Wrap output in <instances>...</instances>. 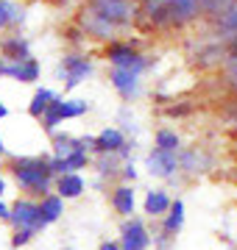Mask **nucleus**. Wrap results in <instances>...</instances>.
Returning <instances> with one entry per match:
<instances>
[{
	"label": "nucleus",
	"instance_id": "nucleus-1",
	"mask_svg": "<svg viewBox=\"0 0 237 250\" xmlns=\"http://www.w3.org/2000/svg\"><path fill=\"white\" fill-rule=\"evenodd\" d=\"M128 17H131V9H128L126 0H95L90 17L84 20V28L98 39H109L112 28L126 22Z\"/></svg>",
	"mask_w": 237,
	"mask_h": 250
},
{
	"label": "nucleus",
	"instance_id": "nucleus-2",
	"mask_svg": "<svg viewBox=\"0 0 237 250\" xmlns=\"http://www.w3.org/2000/svg\"><path fill=\"white\" fill-rule=\"evenodd\" d=\"M11 172H14L20 187L25 189V192H34V195L47 192L50 184H53V172H50L47 159H17Z\"/></svg>",
	"mask_w": 237,
	"mask_h": 250
},
{
	"label": "nucleus",
	"instance_id": "nucleus-3",
	"mask_svg": "<svg viewBox=\"0 0 237 250\" xmlns=\"http://www.w3.org/2000/svg\"><path fill=\"white\" fill-rule=\"evenodd\" d=\"M201 9V0H156L151 6V20L162 25H182Z\"/></svg>",
	"mask_w": 237,
	"mask_h": 250
},
{
	"label": "nucleus",
	"instance_id": "nucleus-4",
	"mask_svg": "<svg viewBox=\"0 0 237 250\" xmlns=\"http://www.w3.org/2000/svg\"><path fill=\"white\" fill-rule=\"evenodd\" d=\"M87 111H90V103H87V100H64V98L56 95L53 103H50L47 111L42 114V125H45V131H53L62 120H75V117L87 114Z\"/></svg>",
	"mask_w": 237,
	"mask_h": 250
},
{
	"label": "nucleus",
	"instance_id": "nucleus-5",
	"mask_svg": "<svg viewBox=\"0 0 237 250\" xmlns=\"http://www.w3.org/2000/svg\"><path fill=\"white\" fill-rule=\"evenodd\" d=\"M106 59H109L112 67L128 70V72H134V75H142L148 70V59L142 53H137L128 42H112L106 47Z\"/></svg>",
	"mask_w": 237,
	"mask_h": 250
},
{
	"label": "nucleus",
	"instance_id": "nucleus-6",
	"mask_svg": "<svg viewBox=\"0 0 237 250\" xmlns=\"http://www.w3.org/2000/svg\"><path fill=\"white\" fill-rule=\"evenodd\" d=\"M9 220L17 228H28V231H42L45 228V220L39 214V203H31V200H17V203L9 208Z\"/></svg>",
	"mask_w": 237,
	"mask_h": 250
},
{
	"label": "nucleus",
	"instance_id": "nucleus-7",
	"mask_svg": "<svg viewBox=\"0 0 237 250\" xmlns=\"http://www.w3.org/2000/svg\"><path fill=\"white\" fill-rule=\"evenodd\" d=\"M0 75H9V78L20 81V83H34L39 81V62L37 59H17V62H9L3 59L0 62Z\"/></svg>",
	"mask_w": 237,
	"mask_h": 250
},
{
	"label": "nucleus",
	"instance_id": "nucleus-8",
	"mask_svg": "<svg viewBox=\"0 0 237 250\" xmlns=\"http://www.w3.org/2000/svg\"><path fill=\"white\" fill-rule=\"evenodd\" d=\"M92 72V62L87 56H64L62 59V75H64V89H75L87 75Z\"/></svg>",
	"mask_w": 237,
	"mask_h": 250
},
{
	"label": "nucleus",
	"instance_id": "nucleus-9",
	"mask_svg": "<svg viewBox=\"0 0 237 250\" xmlns=\"http://www.w3.org/2000/svg\"><path fill=\"white\" fill-rule=\"evenodd\" d=\"M151 245V233L142 225V220L131 217L126 225H123V239H120V250H148Z\"/></svg>",
	"mask_w": 237,
	"mask_h": 250
},
{
	"label": "nucleus",
	"instance_id": "nucleus-10",
	"mask_svg": "<svg viewBox=\"0 0 237 250\" xmlns=\"http://www.w3.org/2000/svg\"><path fill=\"white\" fill-rule=\"evenodd\" d=\"M176 167H179V159H176V153H170V150H159V147H156V150L148 156V172H151V175L167 178V175L176 172Z\"/></svg>",
	"mask_w": 237,
	"mask_h": 250
},
{
	"label": "nucleus",
	"instance_id": "nucleus-11",
	"mask_svg": "<svg viewBox=\"0 0 237 250\" xmlns=\"http://www.w3.org/2000/svg\"><path fill=\"white\" fill-rule=\"evenodd\" d=\"M109 81H112V86H115V89H118L126 100L137 98V92H140V75H134V72H128V70H120V67H112Z\"/></svg>",
	"mask_w": 237,
	"mask_h": 250
},
{
	"label": "nucleus",
	"instance_id": "nucleus-12",
	"mask_svg": "<svg viewBox=\"0 0 237 250\" xmlns=\"http://www.w3.org/2000/svg\"><path fill=\"white\" fill-rule=\"evenodd\" d=\"M126 147V136L118 128H103L95 136V153H120Z\"/></svg>",
	"mask_w": 237,
	"mask_h": 250
},
{
	"label": "nucleus",
	"instance_id": "nucleus-13",
	"mask_svg": "<svg viewBox=\"0 0 237 250\" xmlns=\"http://www.w3.org/2000/svg\"><path fill=\"white\" fill-rule=\"evenodd\" d=\"M56 192L62 200H70V197H78L84 192V178L78 172H64L56 178Z\"/></svg>",
	"mask_w": 237,
	"mask_h": 250
},
{
	"label": "nucleus",
	"instance_id": "nucleus-14",
	"mask_svg": "<svg viewBox=\"0 0 237 250\" xmlns=\"http://www.w3.org/2000/svg\"><path fill=\"white\" fill-rule=\"evenodd\" d=\"M0 53H3V59H9V62H17V59H28L31 56V47H28V39L11 36V39H3L0 42Z\"/></svg>",
	"mask_w": 237,
	"mask_h": 250
},
{
	"label": "nucleus",
	"instance_id": "nucleus-15",
	"mask_svg": "<svg viewBox=\"0 0 237 250\" xmlns=\"http://www.w3.org/2000/svg\"><path fill=\"white\" fill-rule=\"evenodd\" d=\"M134 189L131 187H118L115 192H112V206L118 208V214H126V217H131L134 214Z\"/></svg>",
	"mask_w": 237,
	"mask_h": 250
},
{
	"label": "nucleus",
	"instance_id": "nucleus-16",
	"mask_svg": "<svg viewBox=\"0 0 237 250\" xmlns=\"http://www.w3.org/2000/svg\"><path fill=\"white\" fill-rule=\"evenodd\" d=\"M39 214H42V220H45L47 225L56 223V220L64 214V200L59 195H45L42 203H39Z\"/></svg>",
	"mask_w": 237,
	"mask_h": 250
},
{
	"label": "nucleus",
	"instance_id": "nucleus-17",
	"mask_svg": "<svg viewBox=\"0 0 237 250\" xmlns=\"http://www.w3.org/2000/svg\"><path fill=\"white\" fill-rule=\"evenodd\" d=\"M53 98H56V92H50V89H37L34 92V98H31V103H28V114L31 117H37V120H42V114L47 111V106L53 103Z\"/></svg>",
	"mask_w": 237,
	"mask_h": 250
},
{
	"label": "nucleus",
	"instance_id": "nucleus-18",
	"mask_svg": "<svg viewBox=\"0 0 237 250\" xmlns=\"http://www.w3.org/2000/svg\"><path fill=\"white\" fill-rule=\"evenodd\" d=\"M23 22V9L11 0H0V28H11Z\"/></svg>",
	"mask_w": 237,
	"mask_h": 250
},
{
	"label": "nucleus",
	"instance_id": "nucleus-19",
	"mask_svg": "<svg viewBox=\"0 0 237 250\" xmlns=\"http://www.w3.org/2000/svg\"><path fill=\"white\" fill-rule=\"evenodd\" d=\"M170 208V197L165 195L162 189H154L145 195V211L148 214H165Z\"/></svg>",
	"mask_w": 237,
	"mask_h": 250
},
{
	"label": "nucleus",
	"instance_id": "nucleus-20",
	"mask_svg": "<svg viewBox=\"0 0 237 250\" xmlns=\"http://www.w3.org/2000/svg\"><path fill=\"white\" fill-rule=\"evenodd\" d=\"M170 214H167V220H165V231L167 233H179L184 225V203L182 200H176V203H170V208H167Z\"/></svg>",
	"mask_w": 237,
	"mask_h": 250
},
{
	"label": "nucleus",
	"instance_id": "nucleus-21",
	"mask_svg": "<svg viewBox=\"0 0 237 250\" xmlns=\"http://www.w3.org/2000/svg\"><path fill=\"white\" fill-rule=\"evenodd\" d=\"M179 145H182V139H179V134H176V131H167V128L156 131V147H159V150L176 153V150H179Z\"/></svg>",
	"mask_w": 237,
	"mask_h": 250
},
{
	"label": "nucleus",
	"instance_id": "nucleus-22",
	"mask_svg": "<svg viewBox=\"0 0 237 250\" xmlns=\"http://www.w3.org/2000/svg\"><path fill=\"white\" fill-rule=\"evenodd\" d=\"M31 236H34V231H28V228H17V233H14L11 245H14V248H23V245H28V242H31Z\"/></svg>",
	"mask_w": 237,
	"mask_h": 250
},
{
	"label": "nucleus",
	"instance_id": "nucleus-23",
	"mask_svg": "<svg viewBox=\"0 0 237 250\" xmlns=\"http://www.w3.org/2000/svg\"><path fill=\"white\" fill-rule=\"evenodd\" d=\"M123 175H126L128 181H134V178H137V170H134V164H126V167H123Z\"/></svg>",
	"mask_w": 237,
	"mask_h": 250
},
{
	"label": "nucleus",
	"instance_id": "nucleus-24",
	"mask_svg": "<svg viewBox=\"0 0 237 250\" xmlns=\"http://www.w3.org/2000/svg\"><path fill=\"white\" fill-rule=\"evenodd\" d=\"M98 250H120V245H118V242H100Z\"/></svg>",
	"mask_w": 237,
	"mask_h": 250
},
{
	"label": "nucleus",
	"instance_id": "nucleus-25",
	"mask_svg": "<svg viewBox=\"0 0 237 250\" xmlns=\"http://www.w3.org/2000/svg\"><path fill=\"white\" fill-rule=\"evenodd\" d=\"M0 220H9V206L0 200Z\"/></svg>",
	"mask_w": 237,
	"mask_h": 250
},
{
	"label": "nucleus",
	"instance_id": "nucleus-26",
	"mask_svg": "<svg viewBox=\"0 0 237 250\" xmlns=\"http://www.w3.org/2000/svg\"><path fill=\"white\" fill-rule=\"evenodd\" d=\"M6 117H9V108H6V103H3V100H0V120H6Z\"/></svg>",
	"mask_w": 237,
	"mask_h": 250
},
{
	"label": "nucleus",
	"instance_id": "nucleus-27",
	"mask_svg": "<svg viewBox=\"0 0 237 250\" xmlns=\"http://www.w3.org/2000/svg\"><path fill=\"white\" fill-rule=\"evenodd\" d=\"M3 192H6V181L0 178V197H3Z\"/></svg>",
	"mask_w": 237,
	"mask_h": 250
},
{
	"label": "nucleus",
	"instance_id": "nucleus-28",
	"mask_svg": "<svg viewBox=\"0 0 237 250\" xmlns=\"http://www.w3.org/2000/svg\"><path fill=\"white\" fill-rule=\"evenodd\" d=\"M3 153H6V145H3V136H0V156H3Z\"/></svg>",
	"mask_w": 237,
	"mask_h": 250
},
{
	"label": "nucleus",
	"instance_id": "nucleus-29",
	"mask_svg": "<svg viewBox=\"0 0 237 250\" xmlns=\"http://www.w3.org/2000/svg\"><path fill=\"white\" fill-rule=\"evenodd\" d=\"M67 250H73V248H67Z\"/></svg>",
	"mask_w": 237,
	"mask_h": 250
}]
</instances>
